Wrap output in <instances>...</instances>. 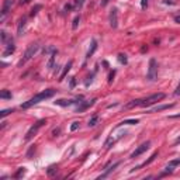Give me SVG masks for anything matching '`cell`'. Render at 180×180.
<instances>
[{
	"label": "cell",
	"mask_w": 180,
	"mask_h": 180,
	"mask_svg": "<svg viewBox=\"0 0 180 180\" xmlns=\"http://www.w3.org/2000/svg\"><path fill=\"white\" fill-rule=\"evenodd\" d=\"M24 173H25V167H20L17 170V173L14 175V179H20L21 176H24Z\"/></svg>",
	"instance_id": "7402d4cb"
},
{
	"label": "cell",
	"mask_w": 180,
	"mask_h": 180,
	"mask_svg": "<svg viewBox=\"0 0 180 180\" xmlns=\"http://www.w3.org/2000/svg\"><path fill=\"white\" fill-rule=\"evenodd\" d=\"M75 103H78V100H56L55 104H58V106H72V104H75Z\"/></svg>",
	"instance_id": "4fadbf2b"
},
{
	"label": "cell",
	"mask_w": 180,
	"mask_h": 180,
	"mask_svg": "<svg viewBox=\"0 0 180 180\" xmlns=\"http://www.w3.org/2000/svg\"><path fill=\"white\" fill-rule=\"evenodd\" d=\"M38 49H40V45H38V44H31V45L27 48V51L24 52L23 58L20 59L19 66H23V65H25L30 59H32V56H35V54L38 52Z\"/></svg>",
	"instance_id": "3957f363"
},
{
	"label": "cell",
	"mask_w": 180,
	"mask_h": 180,
	"mask_svg": "<svg viewBox=\"0 0 180 180\" xmlns=\"http://www.w3.org/2000/svg\"><path fill=\"white\" fill-rule=\"evenodd\" d=\"M72 63H73L72 60H69V62L66 63V66H65V68H63V72H62V73H60V76H59V82H62V80H63V79H65V76L68 75V72H69V70H70V68H72Z\"/></svg>",
	"instance_id": "7c38bea8"
},
{
	"label": "cell",
	"mask_w": 180,
	"mask_h": 180,
	"mask_svg": "<svg viewBox=\"0 0 180 180\" xmlns=\"http://www.w3.org/2000/svg\"><path fill=\"white\" fill-rule=\"evenodd\" d=\"M0 35H1V41L4 42V44H7V42L11 41V38L7 35V32H6V31H1V32H0Z\"/></svg>",
	"instance_id": "ac0fdd59"
},
{
	"label": "cell",
	"mask_w": 180,
	"mask_h": 180,
	"mask_svg": "<svg viewBox=\"0 0 180 180\" xmlns=\"http://www.w3.org/2000/svg\"><path fill=\"white\" fill-rule=\"evenodd\" d=\"M25 23H27V19H25V17L20 20L19 28H17V34H19V35H21V34H23V30H24V27H25Z\"/></svg>",
	"instance_id": "9a60e30c"
},
{
	"label": "cell",
	"mask_w": 180,
	"mask_h": 180,
	"mask_svg": "<svg viewBox=\"0 0 180 180\" xmlns=\"http://www.w3.org/2000/svg\"><path fill=\"white\" fill-rule=\"evenodd\" d=\"M41 9H42V6H41V4H37L35 7H32V10H31V13H30V16H31V17H34V16H35V14L38 13V10H41Z\"/></svg>",
	"instance_id": "603a6c76"
},
{
	"label": "cell",
	"mask_w": 180,
	"mask_h": 180,
	"mask_svg": "<svg viewBox=\"0 0 180 180\" xmlns=\"http://www.w3.org/2000/svg\"><path fill=\"white\" fill-rule=\"evenodd\" d=\"M46 124V120H40V121H37L35 124L32 125L31 128L27 131V134H25V141H30V139H32V137H35L37 135V132H38V129L41 128L42 125H45Z\"/></svg>",
	"instance_id": "5b68a950"
},
{
	"label": "cell",
	"mask_w": 180,
	"mask_h": 180,
	"mask_svg": "<svg viewBox=\"0 0 180 180\" xmlns=\"http://www.w3.org/2000/svg\"><path fill=\"white\" fill-rule=\"evenodd\" d=\"M139 121L138 120H124L122 122H120V124L117 125V127H120V125H124V124H128V125H135V124H138Z\"/></svg>",
	"instance_id": "d6986e66"
},
{
	"label": "cell",
	"mask_w": 180,
	"mask_h": 180,
	"mask_svg": "<svg viewBox=\"0 0 180 180\" xmlns=\"http://www.w3.org/2000/svg\"><path fill=\"white\" fill-rule=\"evenodd\" d=\"M55 56H56V49H55V51H52V54H51V59H49V62H48V69H52V68H54Z\"/></svg>",
	"instance_id": "e0dca14e"
},
{
	"label": "cell",
	"mask_w": 180,
	"mask_h": 180,
	"mask_svg": "<svg viewBox=\"0 0 180 180\" xmlns=\"http://www.w3.org/2000/svg\"><path fill=\"white\" fill-rule=\"evenodd\" d=\"M146 79L149 82H155L158 79V62L155 59H149V66H148V73H146Z\"/></svg>",
	"instance_id": "277c9868"
},
{
	"label": "cell",
	"mask_w": 180,
	"mask_h": 180,
	"mask_svg": "<svg viewBox=\"0 0 180 180\" xmlns=\"http://www.w3.org/2000/svg\"><path fill=\"white\" fill-rule=\"evenodd\" d=\"M0 97L1 99H11V93L9 90H3V92L0 93Z\"/></svg>",
	"instance_id": "d4e9b609"
},
{
	"label": "cell",
	"mask_w": 180,
	"mask_h": 180,
	"mask_svg": "<svg viewBox=\"0 0 180 180\" xmlns=\"http://www.w3.org/2000/svg\"><path fill=\"white\" fill-rule=\"evenodd\" d=\"M175 96H180V83H179V86H177L176 90H175Z\"/></svg>",
	"instance_id": "4dcf8cb0"
},
{
	"label": "cell",
	"mask_w": 180,
	"mask_h": 180,
	"mask_svg": "<svg viewBox=\"0 0 180 180\" xmlns=\"http://www.w3.org/2000/svg\"><path fill=\"white\" fill-rule=\"evenodd\" d=\"M175 20H176V23H180V16H177Z\"/></svg>",
	"instance_id": "e575fe53"
},
{
	"label": "cell",
	"mask_w": 180,
	"mask_h": 180,
	"mask_svg": "<svg viewBox=\"0 0 180 180\" xmlns=\"http://www.w3.org/2000/svg\"><path fill=\"white\" fill-rule=\"evenodd\" d=\"M175 143H176V145H177V143H180V137H179V138H177V139H176V141H175Z\"/></svg>",
	"instance_id": "d590c367"
},
{
	"label": "cell",
	"mask_w": 180,
	"mask_h": 180,
	"mask_svg": "<svg viewBox=\"0 0 180 180\" xmlns=\"http://www.w3.org/2000/svg\"><path fill=\"white\" fill-rule=\"evenodd\" d=\"M149 146H151V142H149V141H146V142L141 143L138 148H137V149L134 151V152L131 153V156H129V158H132V159H134V158H138L139 155H142L143 152H146V151L149 149Z\"/></svg>",
	"instance_id": "8992f818"
},
{
	"label": "cell",
	"mask_w": 180,
	"mask_h": 180,
	"mask_svg": "<svg viewBox=\"0 0 180 180\" xmlns=\"http://www.w3.org/2000/svg\"><path fill=\"white\" fill-rule=\"evenodd\" d=\"M30 1H31V0H21L20 3H21V4H27V3H30Z\"/></svg>",
	"instance_id": "d6a6232c"
},
{
	"label": "cell",
	"mask_w": 180,
	"mask_h": 180,
	"mask_svg": "<svg viewBox=\"0 0 180 180\" xmlns=\"http://www.w3.org/2000/svg\"><path fill=\"white\" fill-rule=\"evenodd\" d=\"M118 60H120L121 63H127V56L122 55V54H120V55H118Z\"/></svg>",
	"instance_id": "83f0119b"
},
{
	"label": "cell",
	"mask_w": 180,
	"mask_h": 180,
	"mask_svg": "<svg viewBox=\"0 0 180 180\" xmlns=\"http://www.w3.org/2000/svg\"><path fill=\"white\" fill-rule=\"evenodd\" d=\"M11 113H14L13 108H7V110H3L1 113H0V117H1V118H4L6 116H9V114H11Z\"/></svg>",
	"instance_id": "cb8c5ba5"
},
{
	"label": "cell",
	"mask_w": 180,
	"mask_h": 180,
	"mask_svg": "<svg viewBox=\"0 0 180 180\" xmlns=\"http://www.w3.org/2000/svg\"><path fill=\"white\" fill-rule=\"evenodd\" d=\"M11 6H13V0H4V4H3V9H1V20L7 16V13L11 9Z\"/></svg>",
	"instance_id": "ba28073f"
},
{
	"label": "cell",
	"mask_w": 180,
	"mask_h": 180,
	"mask_svg": "<svg viewBox=\"0 0 180 180\" xmlns=\"http://www.w3.org/2000/svg\"><path fill=\"white\" fill-rule=\"evenodd\" d=\"M32 152H35V145H34V146H31V148H30V151H28V153H27V158H31Z\"/></svg>",
	"instance_id": "f1b7e54d"
},
{
	"label": "cell",
	"mask_w": 180,
	"mask_h": 180,
	"mask_svg": "<svg viewBox=\"0 0 180 180\" xmlns=\"http://www.w3.org/2000/svg\"><path fill=\"white\" fill-rule=\"evenodd\" d=\"M170 118H180V114H175V116H170Z\"/></svg>",
	"instance_id": "836d02e7"
},
{
	"label": "cell",
	"mask_w": 180,
	"mask_h": 180,
	"mask_svg": "<svg viewBox=\"0 0 180 180\" xmlns=\"http://www.w3.org/2000/svg\"><path fill=\"white\" fill-rule=\"evenodd\" d=\"M120 163H121V162H116V163H113L111 166H107V167H106V172H104V173H103V175L100 176L99 179H104V177H107V176L110 175L111 172H114V170H116V167L120 166Z\"/></svg>",
	"instance_id": "9c48e42d"
},
{
	"label": "cell",
	"mask_w": 180,
	"mask_h": 180,
	"mask_svg": "<svg viewBox=\"0 0 180 180\" xmlns=\"http://www.w3.org/2000/svg\"><path fill=\"white\" fill-rule=\"evenodd\" d=\"M83 1H84V0H75V4L78 6V7H80V6L83 4Z\"/></svg>",
	"instance_id": "f546056e"
},
{
	"label": "cell",
	"mask_w": 180,
	"mask_h": 180,
	"mask_svg": "<svg viewBox=\"0 0 180 180\" xmlns=\"http://www.w3.org/2000/svg\"><path fill=\"white\" fill-rule=\"evenodd\" d=\"M175 104H163V106H158L155 107V108H152L151 111H148V113H158V111H162V110H167V108H170V107H173Z\"/></svg>",
	"instance_id": "5bb4252c"
},
{
	"label": "cell",
	"mask_w": 180,
	"mask_h": 180,
	"mask_svg": "<svg viewBox=\"0 0 180 180\" xmlns=\"http://www.w3.org/2000/svg\"><path fill=\"white\" fill-rule=\"evenodd\" d=\"M79 23H80V16H76V17H75V20H73V24H72V28H73V30H76V28H78V25H79Z\"/></svg>",
	"instance_id": "484cf974"
},
{
	"label": "cell",
	"mask_w": 180,
	"mask_h": 180,
	"mask_svg": "<svg viewBox=\"0 0 180 180\" xmlns=\"http://www.w3.org/2000/svg\"><path fill=\"white\" fill-rule=\"evenodd\" d=\"M97 121H99V116H93L90 120H89V127H96Z\"/></svg>",
	"instance_id": "44dd1931"
},
{
	"label": "cell",
	"mask_w": 180,
	"mask_h": 180,
	"mask_svg": "<svg viewBox=\"0 0 180 180\" xmlns=\"http://www.w3.org/2000/svg\"><path fill=\"white\" fill-rule=\"evenodd\" d=\"M79 127H80V122H79V121H75V122H72V125H70V131H76V129H79Z\"/></svg>",
	"instance_id": "4316f807"
},
{
	"label": "cell",
	"mask_w": 180,
	"mask_h": 180,
	"mask_svg": "<svg viewBox=\"0 0 180 180\" xmlns=\"http://www.w3.org/2000/svg\"><path fill=\"white\" fill-rule=\"evenodd\" d=\"M14 49H16V46H14V44H13V40L10 42H7V45H6V49H4V52H3V56H9V55H11L14 52Z\"/></svg>",
	"instance_id": "30bf717a"
},
{
	"label": "cell",
	"mask_w": 180,
	"mask_h": 180,
	"mask_svg": "<svg viewBox=\"0 0 180 180\" xmlns=\"http://www.w3.org/2000/svg\"><path fill=\"white\" fill-rule=\"evenodd\" d=\"M56 170H58V166H56V165H52V166H49V169L46 170V173H48V176H54Z\"/></svg>",
	"instance_id": "ffe728a7"
},
{
	"label": "cell",
	"mask_w": 180,
	"mask_h": 180,
	"mask_svg": "<svg viewBox=\"0 0 180 180\" xmlns=\"http://www.w3.org/2000/svg\"><path fill=\"white\" fill-rule=\"evenodd\" d=\"M110 25L113 28H117L118 25V10L117 9H113L110 13Z\"/></svg>",
	"instance_id": "52a82bcc"
},
{
	"label": "cell",
	"mask_w": 180,
	"mask_h": 180,
	"mask_svg": "<svg viewBox=\"0 0 180 180\" xmlns=\"http://www.w3.org/2000/svg\"><path fill=\"white\" fill-rule=\"evenodd\" d=\"M146 4H148V0H142V9H145Z\"/></svg>",
	"instance_id": "1f68e13d"
},
{
	"label": "cell",
	"mask_w": 180,
	"mask_h": 180,
	"mask_svg": "<svg viewBox=\"0 0 180 180\" xmlns=\"http://www.w3.org/2000/svg\"><path fill=\"white\" fill-rule=\"evenodd\" d=\"M165 97H166L165 93H155V94H151V96H148L146 99L141 100V102H139V106L141 107H151V106H153V104H156V103L162 102Z\"/></svg>",
	"instance_id": "7a4b0ae2"
},
{
	"label": "cell",
	"mask_w": 180,
	"mask_h": 180,
	"mask_svg": "<svg viewBox=\"0 0 180 180\" xmlns=\"http://www.w3.org/2000/svg\"><path fill=\"white\" fill-rule=\"evenodd\" d=\"M94 102H96V99H93V100H89V102H82V106L80 107H78L76 108V113H82V111H84L87 107H90V106H93L94 104Z\"/></svg>",
	"instance_id": "8fae6325"
},
{
	"label": "cell",
	"mask_w": 180,
	"mask_h": 180,
	"mask_svg": "<svg viewBox=\"0 0 180 180\" xmlns=\"http://www.w3.org/2000/svg\"><path fill=\"white\" fill-rule=\"evenodd\" d=\"M56 93V90H54V89H46V90H44V92L38 93V94H35L34 97H31L28 102L23 103L21 104V108H30V107L35 106V104H38V103H41L42 100H46V99H49V97H52L54 94Z\"/></svg>",
	"instance_id": "6da1fadb"
},
{
	"label": "cell",
	"mask_w": 180,
	"mask_h": 180,
	"mask_svg": "<svg viewBox=\"0 0 180 180\" xmlns=\"http://www.w3.org/2000/svg\"><path fill=\"white\" fill-rule=\"evenodd\" d=\"M96 49H97V41H96V40H93V41H92V46H90V49L87 51V58H90V56L94 54Z\"/></svg>",
	"instance_id": "2e32d148"
}]
</instances>
